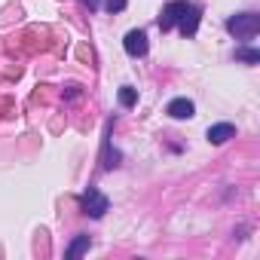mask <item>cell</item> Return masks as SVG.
<instances>
[{
    "label": "cell",
    "mask_w": 260,
    "mask_h": 260,
    "mask_svg": "<svg viewBox=\"0 0 260 260\" xmlns=\"http://www.w3.org/2000/svg\"><path fill=\"white\" fill-rule=\"evenodd\" d=\"M226 31L236 37V40H251L257 31H260V16L257 13H239L226 22Z\"/></svg>",
    "instance_id": "6da1fadb"
},
{
    "label": "cell",
    "mask_w": 260,
    "mask_h": 260,
    "mask_svg": "<svg viewBox=\"0 0 260 260\" xmlns=\"http://www.w3.org/2000/svg\"><path fill=\"white\" fill-rule=\"evenodd\" d=\"M80 205H83V211L86 214H92V217H101L107 208H110V202H107V196L104 193H98L95 187H89L86 193H83V199H80Z\"/></svg>",
    "instance_id": "7a4b0ae2"
},
{
    "label": "cell",
    "mask_w": 260,
    "mask_h": 260,
    "mask_svg": "<svg viewBox=\"0 0 260 260\" xmlns=\"http://www.w3.org/2000/svg\"><path fill=\"white\" fill-rule=\"evenodd\" d=\"M184 10H187V0H172V4L162 10V16H159V28H162V31L175 28V25H178V19L184 16Z\"/></svg>",
    "instance_id": "3957f363"
},
{
    "label": "cell",
    "mask_w": 260,
    "mask_h": 260,
    "mask_svg": "<svg viewBox=\"0 0 260 260\" xmlns=\"http://www.w3.org/2000/svg\"><path fill=\"white\" fill-rule=\"evenodd\" d=\"M122 46H125L128 55H135V58H138V55L147 52V34H144V31H128L125 40H122Z\"/></svg>",
    "instance_id": "277c9868"
},
{
    "label": "cell",
    "mask_w": 260,
    "mask_h": 260,
    "mask_svg": "<svg viewBox=\"0 0 260 260\" xmlns=\"http://www.w3.org/2000/svg\"><path fill=\"white\" fill-rule=\"evenodd\" d=\"M178 25H181V34H184V37H193L196 28H199V7H190V4H187V10H184V16L178 19Z\"/></svg>",
    "instance_id": "5b68a950"
},
{
    "label": "cell",
    "mask_w": 260,
    "mask_h": 260,
    "mask_svg": "<svg viewBox=\"0 0 260 260\" xmlns=\"http://www.w3.org/2000/svg\"><path fill=\"white\" fill-rule=\"evenodd\" d=\"M230 138H236V125H233V122H217V125L208 128V141H211V144H223V141H230Z\"/></svg>",
    "instance_id": "8992f818"
},
{
    "label": "cell",
    "mask_w": 260,
    "mask_h": 260,
    "mask_svg": "<svg viewBox=\"0 0 260 260\" xmlns=\"http://www.w3.org/2000/svg\"><path fill=\"white\" fill-rule=\"evenodd\" d=\"M193 101L190 98H175L172 104H169V116H175V119H190L193 116Z\"/></svg>",
    "instance_id": "52a82bcc"
},
{
    "label": "cell",
    "mask_w": 260,
    "mask_h": 260,
    "mask_svg": "<svg viewBox=\"0 0 260 260\" xmlns=\"http://www.w3.org/2000/svg\"><path fill=\"white\" fill-rule=\"evenodd\" d=\"M86 251H89V236H77L64 254H68V257H80V254H86Z\"/></svg>",
    "instance_id": "ba28073f"
},
{
    "label": "cell",
    "mask_w": 260,
    "mask_h": 260,
    "mask_svg": "<svg viewBox=\"0 0 260 260\" xmlns=\"http://www.w3.org/2000/svg\"><path fill=\"white\" fill-rule=\"evenodd\" d=\"M135 101H138V92H135L132 86H122V89H119V104H122V107H135Z\"/></svg>",
    "instance_id": "9c48e42d"
},
{
    "label": "cell",
    "mask_w": 260,
    "mask_h": 260,
    "mask_svg": "<svg viewBox=\"0 0 260 260\" xmlns=\"http://www.w3.org/2000/svg\"><path fill=\"white\" fill-rule=\"evenodd\" d=\"M236 58L239 61H248V64H257L260 61V52L257 49H236Z\"/></svg>",
    "instance_id": "30bf717a"
},
{
    "label": "cell",
    "mask_w": 260,
    "mask_h": 260,
    "mask_svg": "<svg viewBox=\"0 0 260 260\" xmlns=\"http://www.w3.org/2000/svg\"><path fill=\"white\" fill-rule=\"evenodd\" d=\"M110 13H119V10H125V0H107V4H104Z\"/></svg>",
    "instance_id": "8fae6325"
},
{
    "label": "cell",
    "mask_w": 260,
    "mask_h": 260,
    "mask_svg": "<svg viewBox=\"0 0 260 260\" xmlns=\"http://www.w3.org/2000/svg\"><path fill=\"white\" fill-rule=\"evenodd\" d=\"M83 4H86L89 10H98V4H101V0H83Z\"/></svg>",
    "instance_id": "7c38bea8"
}]
</instances>
